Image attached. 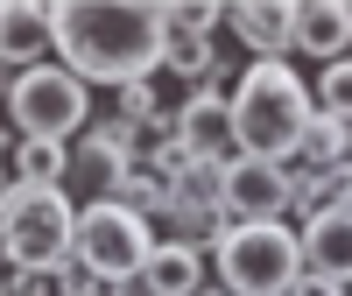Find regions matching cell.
<instances>
[{
	"label": "cell",
	"mask_w": 352,
	"mask_h": 296,
	"mask_svg": "<svg viewBox=\"0 0 352 296\" xmlns=\"http://www.w3.org/2000/svg\"><path fill=\"white\" fill-rule=\"evenodd\" d=\"M169 50L162 8L148 0H56V64L85 85H134L155 78Z\"/></svg>",
	"instance_id": "obj_1"
},
{
	"label": "cell",
	"mask_w": 352,
	"mask_h": 296,
	"mask_svg": "<svg viewBox=\"0 0 352 296\" xmlns=\"http://www.w3.org/2000/svg\"><path fill=\"white\" fill-rule=\"evenodd\" d=\"M226 99H232V141L254 162H289L303 148V127L317 120V99H310V85H303V71L289 56L247 64L226 85Z\"/></svg>",
	"instance_id": "obj_2"
},
{
	"label": "cell",
	"mask_w": 352,
	"mask_h": 296,
	"mask_svg": "<svg viewBox=\"0 0 352 296\" xmlns=\"http://www.w3.org/2000/svg\"><path fill=\"white\" fill-rule=\"evenodd\" d=\"M212 275L226 296H289L303 282V240L289 219L268 226H226V240L212 247Z\"/></svg>",
	"instance_id": "obj_3"
},
{
	"label": "cell",
	"mask_w": 352,
	"mask_h": 296,
	"mask_svg": "<svg viewBox=\"0 0 352 296\" xmlns=\"http://www.w3.org/2000/svg\"><path fill=\"white\" fill-rule=\"evenodd\" d=\"M78 247V204L64 191H21L8 198V212H0V268H64Z\"/></svg>",
	"instance_id": "obj_4"
},
{
	"label": "cell",
	"mask_w": 352,
	"mask_h": 296,
	"mask_svg": "<svg viewBox=\"0 0 352 296\" xmlns=\"http://www.w3.org/2000/svg\"><path fill=\"white\" fill-rule=\"evenodd\" d=\"M0 120L14 127V141H78L85 120H92V85L64 64H36L14 78Z\"/></svg>",
	"instance_id": "obj_5"
},
{
	"label": "cell",
	"mask_w": 352,
	"mask_h": 296,
	"mask_svg": "<svg viewBox=\"0 0 352 296\" xmlns=\"http://www.w3.org/2000/svg\"><path fill=\"white\" fill-rule=\"evenodd\" d=\"M155 240H162V233L141 219V212H127V204L106 198V204H85V212H78V247H71V254H78L99 282H134L141 268H148Z\"/></svg>",
	"instance_id": "obj_6"
},
{
	"label": "cell",
	"mask_w": 352,
	"mask_h": 296,
	"mask_svg": "<svg viewBox=\"0 0 352 296\" xmlns=\"http://www.w3.org/2000/svg\"><path fill=\"white\" fill-rule=\"evenodd\" d=\"M134 169V127L106 120V127H85L71 141V169H64V198L78 204H106L113 191H120V176Z\"/></svg>",
	"instance_id": "obj_7"
},
{
	"label": "cell",
	"mask_w": 352,
	"mask_h": 296,
	"mask_svg": "<svg viewBox=\"0 0 352 296\" xmlns=\"http://www.w3.org/2000/svg\"><path fill=\"white\" fill-rule=\"evenodd\" d=\"M282 212H296V169H289V162L232 156L226 162V219L232 226H268Z\"/></svg>",
	"instance_id": "obj_8"
},
{
	"label": "cell",
	"mask_w": 352,
	"mask_h": 296,
	"mask_svg": "<svg viewBox=\"0 0 352 296\" xmlns=\"http://www.w3.org/2000/svg\"><path fill=\"white\" fill-rule=\"evenodd\" d=\"M176 134L197 162H232L240 141H232V99L226 85H204V92H184L176 99Z\"/></svg>",
	"instance_id": "obj_9"
},
{
	"label": "cell",
	"mask_w": 352,
	"mask_h": 296,
	"mask_svg": "<svg viewBox=\"0 0 352 296\" xmlns=\"http://www.w3.org/2000/svg\"><path fill=\"white\" fill-rule=\"evenodd\" d=\"M56 56V0H0V64L36 71Z\"/></svg>",
	"instance_id": "obj_10"
},
{
	"label": "cell",
	"mask_w": 352,
	"mask_h": 296,
	"mask_svg": "<svg viewBox=\"0 0 352 296\" xmlns=\"http://www.w3.org/2000/svg\"><path fill=\"white\" fill-rule=\"evenodd\" d=\"M296 240H303V275L317 282H352V204H338V212H317L296 226Z\"/></svg>",
	"instance_id": "obj_11"
},
{
	"label": "cell",
	"mask_w": 352,
	"mask_h": 296,
	"mask_svg": "<svg viewBox=\"0 0 352 296\" xmlns=\"http://www.w3.org/2000/svg\"><path fill=\"white\" fill-rule=\"evenodd\" d=\"M226 28L240 36V50H254V64L296 50V8L289 0H240V8H226Z\"/></svg>",
	"instance_id": "obj_12"
},
{
	"label": "cell",
	"mask_w": 352,
	"mask_h": 296,
	"mask_svg": "<svg viewBox=\"0 0 352 296\" xmlns=\"http://www.w3.org/2000/svg\"><path fill=\"white\" fill-rule=\"evenodd\" d=\"M296 50L317 56V64L352 56V8L345 0H310V8H296Z\"/></svg>",
	"instance_id": "obj_13"
},
{
	"label": "cell",
	"mask_w": 352,
	"mask_h": 296,
	"mask_svg": "<svg viewBox=\"0 0 352 296\" xmlns=\"http://www.w3.org/2000/svg\"><path fill=\"white\" fill-rule=\"evenodd\" d=\"M134 282L148 289V296H197V289H204V254L184 247V240H155L148 268H141Z\"/></svg>",
	"instance_id": "obj_14"
},
{
	"label": "cell",
	"mask_w": 352,
	"mask_h": 296,
	"mask_svg": "<svg viewBox=\"0 0 352 296\" xmlns=\"http://www.w3.org/2000/svg\"><path fill=\"white\" fill-rule=\"evenodd\" d=\"M64 169H71V141H14L8 176L21 191H64Z\"/></svg>",
	"instance_id": "obj_15"
},
{
	"label": "cell",
	"mask_w": 352,
	"mask_h": 296,
	"mask_svg": "<svg viewBox=\"0 0 352 296\" xmlns=\"http://www.w3.org/2000/svg\"><path fill=\"white\" fill-rule=\"evenodd\" d=\"M162 28H169L176 43H212L219 28H226V0H169Z\"/></svg>",
	"instance_id": "obj_16"
},
{
	"label": "cell",
	"mask_w": 352,
	"mask_h": 296,
	"mask_svg": "<svg viewBox=\"0 0 352 296\" xmlns=\"http://www.w3.org/2000/svg\"><path fill=\"white\" fill-rule=\"evenodd\" d=\"M162 78H184L190 92H204V85H219V50H212V43H176V36H169Z\"/></svg>",
	"instance_id": "obj_17"
},
{
	"label": "cell",
	"mask_w": 352,
	"mask_h": 296,
	"mask_svg": "<svg viewBox=\"0 0 352 296\" xmlns=\"http://www.w3.org/2000/svg\"><path fill=\"white\" fill-rule=\"evenodd\" d=\"M345 156H352V141H345V120L317 113V120L303 127V148H296V162L317 176V169H331V162H345Z\"/></svg>",
	"instance_id": "obj_18"
},
{
	"label": "cell",
	"mask_w": 352,
	"mask_h": 296,
	"mask_svg": "<svg viewBox=\"0 0 352 296\" xmlns=\"http://www.w3.org/2000/svg\"><path fill=\"white\" fill-rule=\"evenodd\" d=\"M310 99H317V113H331V120H352V56H338V64L317 71Z\"/></svg>",
	"instance_id": "obj_19"
},
{
	"label": "cell",
	"mask_w": 352,
	"mask_h": 296,
	"mask_svg": "<svg viewBox=\"0 0 352 296\" xmlns=\"http://www.w3.org/2000/svg\"><path fill=\"white\" fill-rule=\"evenodd\" d=\"M289 296H338V282H317V275H303V282L289 289Z\"/></svg>",
	"instance_id": "obj_20"
},
{
	"label": "cell",
	"mask_w": 352,
	"mask_h": 296,
	"mask_svg": "<svg viewBox=\"0 0 352 296\" xmlns=\"http://www.w3.org/2000/svg\"><path fill=\"white\" fill-rule=\"evenodd\" d=\"M8 198H14V176H8V162H0V212H8Z\"/></svg>",
	"instance_id": "obj_21"
},
{
	"label": "cell",
	"mask_w": 352,
	"mask_h": 296,
	"mask_svg": "<svg viewBox=\"0 0 352 296\" xmlns=\"http://www.w3.org/2000/svg\"><path fill=\"white\" fill-rule=\"evenodd\" d=\"M14 78H21V71H8V64H0V106H8V92H14Z\"/></svg>",
	"instance_id": "obj_22"
},
{
	"label": "cell",
	"mask_w": 352,
	"mask_h": 296,
	"mask_svg": "<svg viewBox=\"0 0 352 296\" xmlns=\"http://www.w3.org/2000/svg\"><path fill=\"white\" fill-rule=\"evenodd\" d=\"M197 296H226V289H219V282H204V289H197Z\"/></svg>",
	"instance_id": "obj_23"
},
{
	"label": "cell",
	"mask_w": 352,
	"mask_h": 296,
	"mask_svg": "<svg viewBox=\"0 0 352 296\" xmlns=\"http://www.w3.org/2000/svg\"><path fill=\"white\" fill-rule=\"evenodd\" d=\"M0 296H8V282H0Z\"/></svg>",
	"instance_id": "obj_24"
}]
</instances>
